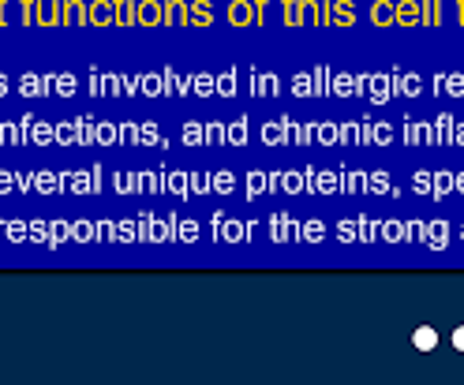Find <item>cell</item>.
<instances>
[{
    "label": "cell",
    "mask_w": 464,
    "mask_h": 385,
    "mask_svg": "<svg viewBox=\"0 0 464 385\" xmlns=\"http://www.w3.org/2000/svg\"><path fill=\"white\" fill-rule=\"evenodd\" d=\"M52 90V79L49 75H23L19 79V94L23 98H45Z\"/></svg>",
    "instance_id": "6da1fadb"
},
{
    "label": "cell",
    "mask_w": 464,
    "mask_h": 385,
    "mask_svg": "<svg viewBox=\"0 0 464 385\" xmlns=\"http://www.w3.org/2000/svg\"><path fill=\"white\" fill-rule=\"evenodd\" d=\"M165 23V4L157 0H139V26H157Z\"/></svg>",
    "instance_id": "7a4b0ae2"
},
{
    "label": "cell",
    "mask_w": 464,
    "mask_h": 385,
    "mask_svg": "<svg viewBox=\"0 0 464 385\" xmlns=\"http://www.w3.org/2000/svg\"><path fill=\"white\" fill-rule=\"evenodd\" d=\"M229 23L232 26H251L255 23V4H251V0H232L229 4Z\"/></svg>",
    "instance_id": "3957f363"
},
{
    "label": "cell",
    "mask_w": 464,
    "mask_h": 385,
    "mask_svg": "<svg viewBox=\"0 0 464 385\" xmlns=\"http://www.w3.org/2000/svg\"><path fill=\"white\" fill-rule=\"evenodd\" d=\"M64 23L68 26L90 23V4H83V0H64Z\"/></svg>",
    "instance_id": "277c9868"
},
{
    "label": "cell",
    "mask_w": 464,
    "mask_h": 385,
    "mask_svg": "<svg viewBox=\"0 0 464 385\" xmlns=\"http://www.w3.org/2000/svg\"><path fill=\"white\" fill-rule=\"evenodd\" d=\"M188 23L191 26H210V23H214V4H210V0H195V4H188Z\"/></svg>",
    "instance_id": "5b68a950"
},
{
    "label": "cell",
    "mask_w": 464,
    "mask_h": 385,
    "mask_svg": "<svg viewBox=\"0 0 464 385\" xmlns=\"http://www.w3.org/2000/svg\"><path fill=\"white\" fill-rule=\"evenodd\" d=\"M370 23H375V26L397 23V4H390V0H375V4H370Z\"/></svg>",
    "instance_id": "8992f818"
},
{
    "label": "cell",
    "mask_w": 464,
    "mask_h": 385,
    "mask_svg": "<svg viewBox=\"0 0 464 385\" xmlns=\"http://www.w3.org/2000/svg\"><path fill=\"white\" fill-rule=\"evenodd\" d=\"M90 23H94V26H109V23H116V8H113V0H98V4H90Z\"/></svg>",
    "instance_id": "52a82bcc"
},
{
    "label": "cell",
    "mask_w": 464,
    "mask_h": 385,
    "mask_svg": "<svg viewBox=\"0 0 464 385\" xmlns=\"http://www.w3.org/2000/svg\"><path fill=\"white\" fill-rule=\"evenodd\" d=\"M113 8H116V23H120V26H135L139 23V4H135V0H113Z\"/></svg>",
    "instance_id": "ba28073f"
},
{
    "label": "cell",
    "mask_w": 464,
    "mask_h": 385,
    "mask_svg": "<svg viewBox=\"0 0 464 385\" xmlns=\"http://www.w3.org/2000/svg\"><path fill=\"white\" fill-rule=\"evenodd\" d=\"M57 23H64V0L42 4V16H38V26H57Z\"/></svg>",
    "instance_id": "9c48e42d"
},
{
    "label": "cell",
    "mask_w": 464,
    "mask_h": 385,
    "mask_svg": "<svg viewBox=\"0 0 464 385\" xmlns=\"http://www.w3.org/2000/svg\"><path fill=\"white\" fill-rule=\"evenodd\" d=\"M165 23L183 26L188 23V4H183V0H165Z\"/></svg>",
    "instance_id": "30bf717a"
},
{
    "label": "cell",
    "mask_w": 464,
    "mask_h": 385,
    "mask_svg": "<svg viewBox=\"0 0 464 385\" xmlns=\"http://www.w3.org/2000/svg\"><path fill=\"white\" fill-rule=\"evenodd\" d=\"M334 23L337 26H352L356 23V4H352V0H334Z\"/></svg>",
    "instance_id": "8fae6325"
},
{
    "label": "cell",
    "mask_w": 464,
    "mask_h": 385,
    "mask_svg": "<svg viewBox=\"0 0 464 385\" xmlns=\"http://www.w3.org/2000/svg\"><path fill=\"white\" fill-rule=\"evenodd\" d=\"M38 16H42V0H19V19L26 26H38Z\"/></svg>",
    "instance_id": "7c38bea8"
},
{
    "label": "cell",
    "mask_w": 464,
    "mask_h": 385,
    "mask_svg": "<svg viewBox=\"0 0 464 385\" xmlns=\"http://www.w3.org/2000/svg\"><path fill=\"white\" fill-rule=\"evenodd\" d=\"M34 191L57 195V191H60V176H52V172H38V176H34Z\"/></svg>",
    "instance_id": "4fadbf2b"
},
{
    "label": "cell",
    "mask_w": 464,
    "mask_h": 385,
    "mask_svg": "<svg viewBox=\"0 0 464 385\" xmlns=\"http://www.w3.org/2000/svg\"><path fill=\"white\" fill-rule=\"evenodd\" d=\"M68 236H72V224L68 221H49V247H60Z\"/></svg>",
    "instance_id": "5bb4252c"
},
{
    "label": "cell",
    "mask_w": 464,
    "mask_h": 385,
    "mask_svg": "<svg viewBox=\"0 0 464 385\" xmlns=\"http://www.w3.org/2000/svg\"><path fill=\"white\" fill-rule=\"evenodd\" d=\"M30 142H34V146H49V142H57V127H52V124H34Z\"/></svg>",
    "instance_id": "9a60e30c"
},
{
    "label": "cell",
    "mask_w": 464,
    "mask_h": 385,
    "mask_svg": "<svg viewBox=\"0 0 464 385\" xmlns=\"http://www.w3.org/2000/svg\"><path fill=\"white\" fill-rule=\"evenodd\" d=\"M397 23H419V4L416 0H401V4H397Z\"/></svg>",
    "instance_id": "2e32d148"
},
{
    "label": "cell",
    "mask_w": 464,
    "mask_h": 385,
    "mask_svg": "<svg viewBox=\"0 0 464 385\" xmlns=\"http://www.w3.org/2000/svg\"><path fill=\"white\" fill-rule=\"evenodd\" d=\"M8 240H11V243L30 240V221H8Z\"/></svg>",
    "instance_id": "e0dca14e"
},
{
    "label": "cell",
    "mask_w": 464,
    "mask_h": 385,
    "mask_svg": "<svg viewBox=\"0 0 464 385\" xmlns=\"http://www.w3.org/2000/svg\"><path fill=\"white\" fill-rule=\"evenodd\" d=\"M434 344H438V333L427 329V326H419V329H416V348H419V352H431Z\"/></svg>",
    "instance_id": "ac0fdd59"
},
{
    "label": "cell",
    "mask_w": 464,
    "mask_h": 385,
    "mask_svg": "<svg viewBox=\"0 0 464 385\" xmlns=\"http://www.w3.org/2000/svg\"><path fill=\"white\" fill-rule=\"evenodd\" d=\"M52 94L72 98L75 94V75H57V79H52Z\"/></svg>",
    "instance_id": "d6986e66"
},
{
    "label": "cell",
    "mask_w": 464,
    "mask_h": 385,
    "mask_svg": "<svg viewBox=\"0 0 464 385\" xmlns=\"http://www.w3.org/2000/svg\"><path fill=\"white\" fill-rule=\"evenodd\" d=\"M419 19L423 23H431V26H438V0H423V4H419Z\"/></svg>",
    "instance_id": "ffe728a7"
},
{
    "label": "cell",
    "mask_w": 464,
    "mask_h": 385,
    "mask_svg": "<svg viewBox=\"0 0 464 385\" xmlns=\"http://www.w3.org/2000/svg\"><path fill=\"white\" fill-rule=\"evenodd\" d=\"M139 90H142V94H150V98H157V94L165 90V79H162V75H147V79L139 83Z\"/></svg>",
    "instance_id": "44dd1931"
},
{
    "label": "cell",
    "mask_w": 464,
    "mask_h": 385,
    "mask_svg": "<svg viewBox=\"0 0 464 385\" xmlns=\"http://www.w3.org/2000/svg\"><path fill=\"white\" fill-rule=\"evenodd\" d=\"M30 243H45L49 247V224L45 221H30Z\"/></svg>",
    "instance_id": "7402d4cb"
},
{
    "label": "cell",
    "mask_w": 464,
    "mask_h": 385,
    "mask_svg": "<svg viewBox=\"0 0 464 385\" xmlns=\"http://www.w3.org/2000/svg\"><path fill=\"white\" fill-rule=\"evenodd\" d=\"M57 142H60V146H72V142H79V131H75L72 124H57Z\"/></svg>",
    "instance_id": "603a6c76"
},
{
    "label": "cell",
    "mask_w": 464,
    "mask_h": 385,
    "mask_svg": "<svg viewBox=\"0 0 464 385\" xmlns=\"http://www.w3.org/2000/svg\"><path fill=\"white\" fill-rule=\"evenodd\" d=\"M183 142H188V146H198V142H206V127H198V124H188V131H183Z\"/></svg>",
    "instance_id": "cb8c5ba5"
},
{
    "label": "cell",
    "mask_w": 464,
    "mask_h": 385,
    "mask_svg": "<svg viewBox=\"0 0 464 385\" xmlns=\"http://www.w3.org/2000/svg\"><path fill=\"white\" fill-rule=\"evenodd\" d=\"M217 232L225 236V240H244V229H240V221H225Z\"/></svg>",
    "instance_id": "d4e9b609"
},
{
    "label": "cell",
    "mask_w": 464,
    "mask_h": 385,
    "mask_svg": "<svg viewBox=\"0 0 464 385\" xmlns=\"http://www.w3.org/2000/svg\"><path fill=\"white\" fill-rule=\"evenodd\" d=\"M23 142H30V135L19 124H8V146H23Z\"/></svg>",
    "instance_id": "484cf974"
},
{
    "label": "cell",
    "mask_w": 464,
    "mask_h": 385,
    "mask_svg": "<svg viewBox=\"0 0 464 385\" xmlns=\"http://www.w3.org/2000/svg\"><path fill=\"white\" fill-rule=\"evenodd\" d=\"M72 236H75V240H94V229H90V221H75Z\"/></svg>",
    "instance_id": "4316f807"
},
{
    "label": "cell",
    "mask_w": 464,
    "mask_h": 385,
    "mask_svg": "<svg viewBox=\"0 0 464 385\" xmlns=\"http://www.w3.org/2000/svg\"><path fill=\"white\" fill-rule=\"evenodd\" d=\"M229 142H236V146H244V142H247V124H244V120H236V124H232Z\"/></svg>",
    "instance_id": "83f0119b"
},
{
    "label": "cell",
    "mask_w": 464,
    "mask_h": 385,
    "mask_svg": "<svg viewBox=\"0 0 464 385\" xmlns=\"http://www.w3.org/2000/svg\"><path fill=\"white\" fill-rule=\"evenodd\" d=\"M195 90H198V94H214L217 83H214L210 75H195Z\"/></svg>",
    "instance_id": "f1b7e54d"
},
{
    "label": "cell",
    "mask_w": 464,
    "mask_h": 385,
    "mask_svg": "<svg viewBox=\"0 0 464 385\" xmlns=\"http://www.w3.org/2000/svg\"><path fill=\"white\" fill-rule=\"evenodd\" d=\"M217 90H221V94H236V75L225 71V75L217 79Z\"/></svg>",
    "instance_id": "f546056e"
},
{
    "label": "cell",
    "mask_w": 464,
    "mask_h": 385,
    "mask_svg": "<svg viewBox=\"0 0 464 385\" xmlns=\"http://www.w3.org/2000/svg\"><path fill=\"white\" fill-rule=\"evenodd\" d=\"M75 131H79V142H94V139H98V135H94V124H90V120H79Z\"/></svg>",
    "instance_id": "4dcf8cb0"
},
{
    "label": "cell",
    "mask_w": 464,
    "mask_h": 385,
    "mask_svg": "<svg viewBox=\"0 0 464 385\" xmlns=\"http://www.w3.org/2000/svg\"><path fill=\"white\" fill-rule=\"evenodd\" d=\"M11 191H16V176L8 168H0V195H11Z\"/></svg>",
    "instance_id": "1f68e13d"
},
{
    "label": "cell",
    "mask_w": 464,
    "mask_h": 385,
    "mask_svg": "<svg viewBox=\"0 0 464 385\" xmlns=\"http://www.w3.org/2000/svg\"><path fill=\"white\" fill-rule=\"evenodd\" d=\"M120 139V131H116L113 124H105V127H98V142H116Z\"/></svg>",
    "instance_id": "d6a6232c"
},
{
    "label": "cell",
    "mask_w": 464,
    "mask_h": 385,
    "mask_svg": "<svg viewBox=\"0 0 464 385\" xmlns=\"http://www.w3.org/2000/svg\"><path fill=\"white\" fill-rule=\"evenodd\" d=\"M266 183H270L266 176H259V172H251V180H247V191H251V195H259L262 188H266Z\"/></svg>",
    "instance_id": "836d02e7"
},
{
    "label": "cell",
    "mask_w": 464,
    "mask_h": 385,
    "mask_svg": "<svg viewBox=\"0 0 464 385\" xmlns=\"http://www.w3.org/2000/svg\"><path fill=\"white\" fill-rule=\"evenodd\" d=\"M16 188L19 191H34V176H30V172H16Z\"/></svg>",
    "instance_id": "e575fe53"
},
{
    "label": "cell",
    "mask_w": 464,
    "mask_h": 385,
    "mask_svg": "<svg viewBox=\"0 0 464 385\" xmlns=\"http://www.w3.org/2000/svg\"><path fill=\"white\" fill-rule=\"evenodd\" d=\"M176 236H180V240H195V236H198V229H195V221H183Z\"/></svg>",
    "instance_id": "d590c367"
},
{
    "label": "cell",
    "mask_w": 464,
    "mask_h": 385,
    "mask_svg": "<svg viewBox=\"0 0 464 385\" xmlns=\"http://www.w3.org/2000/svg\"><path fill=\"white\" fill-rule=\"evenodd\" d=\"M303 240H322V224H318V221H311L307 229H303Z\"/></svg>",
    "instance_id": "8d00e7d4"
},
{
    "label": "cell",
    "mask_w": 464,
    "mask_h": 385,
    "mask_svg": "<svg viewBox=\"0 0 464 385\" xmlns=\"http://www.w3.org/2000/svg\"><path fill=\"white\" fill-rule=\"evenodd\" d=\"M285 188H288V191H300V188H303V176H300V172H288V176H285Z\"/></svg>",
    "instance_id": "74e56055"
},
{
    "label": "cell",
    "mask_w": 464,
    "mask_h": 385,
    "mask_svg": "<svg viewBox=\"0 0 464 385\" xmlns=\"http://www.w3.org/2000/svg\"><path fill=\"white\" fill-rule=\"evenodd\" d=\"M11 19H16V16H11V4H8V0H0V26H8Z\"/></svg>",
    "instance_id": "f35d334b"
},
{
    "label": "cell",
    "mask_w": 464,
    "mask_h": 385,
    "mask_svg": "<svg viewBox=\"0 0 464 385\" xmlns=\"http://www.w3.org/2000/svg\"><path fill=\"white\" fill-rule=\"evenodd\" d=\"M169 188L183 195V191H188V176H172V180H169Z\"/></svg>",
    "instance_id": "ab89813d"
},
{
    "label": "cell",
    "mask_w": 464,
    "mask_h": 385,
    "mask_svg": "<svg viewBox=\"0 0 464 385\" xmlns=\"http://www.w3.org/2000/svg\"><path fill=\"white\" fill-rule=\"evenodd\" d=\"M266 142H270V146L281 142V127H277V124H270V127H266Z\"/></svg>",
    "instance_id": "60d3db41"
},
{
    "label": "cell",
    "mask_w": 464,
    "mask_h": 385,
    "mask_svg": "<svg viewBox=\"0 0 464 385\" xmlns=\"http://www.w3.org/2000/svg\"><path fill=\"white\" fill-rule=\"evenodd\" d=\"M311 183H318L322 191H334V188H337V180H334V176H318V180H311Z\"/></svg>",
    "instance_id": "b9f144b4"
},
{
    "label": "cell",
    "mask_w": 464,
    "mask_h": 385,
    "mask_svg": "<svg viewBox=\"0 0 464 385\" xmlns=\"http://www.w3.org/2000/svg\"><path fill=\"white\" fill-rule=\"evenodd\" d=\"M131 236H135V229H131V221H124L120 229H116V240H131Z\"/></svg>",
    "instance_id": "7bdbcfd3"
},
{
    "label": "cell",
    "mask_w": 464,
    "mask_h": 385,
    "mask_svg": "<svg viewBox=\"0 0 464 385\" xmlns=\"http://www.w3.org/2000/svg\"><path fill=\"white\" fill-rule=\"evenodd\" d=\"M318 139H322V142H337V127H322V131H318Z\"/></svg>",
    "instance_id": "ee69618b"
},
{
    "label": "cell",
    "mask_w": 464,
    "mask_h": 385,
    "mask_svg": "<svg viewBox=\"0 0 464 385\" xmlns=\"http://www.w3.org/2000/svg\"><path fill=\"white\" fill-rule=\"evenodd\" d=\"M206 139H210V142H225V131L214 124V127H206Z\"/></svg>",
    "instance_id": "f6af8a7d"
},
{
    "label": "cell",
    "mask_w": 464,
    "mask_h": 385,
    "mask_svg": "<svg viewBox=\"0 0 464 385\" xmlns=\"http://www.w3.org/2000/svg\"><path fill=\"white\" fill-rule=\"evenodd\" d=\"M214 188H221V191H229V188H232V176H229V172H221V176L214 180Z\"/></svg>",
    "instance_id": "bcb514c9"
},
{
    "label": "cell",
    "mask_w": 464,
    "mask_h": 385,
    "mask_svg": "<svg viewBox=\"0 0 464 385\" xmlns=\"http://www.w3.org/2000/svg\"><path fill=\"white\" fill-rule=\"evenodd\" d=\"M116 188H120V191H131V188H135V180H131L128 172H124V176H116Z\"/></svg>",
    "instance_id": "7dc6e473"
},
{
    "label": "cell",
    "mask_w": 464,
    "mask_h": 385,
    "mask_svg": "<svg viewBox=\"0 0 464 385\" xmlns=\"http://www.w3.org/2000/svg\"><path fill=\"white\" fill-rule=\"evenodd\" d=\"M120 139H124V142H135L139 131H135V127H120Z\"/></svg>",
    "instance_id": "c3c4849f"
},
{
    "label": "cell",
    "mask_w": 464,
    "mask_h": 385,
    "mask_svg": "<svg viewBox=\"0 0 464 385\" xmlns=\"http://www.w3.org/2000/svg\"><path fill=\"white\" fill-rule=\"evenodd\" d=\"M139 188H142V191H154V188H157V180H154V176H142V180H139Z\"/></svg>",
    "instance_id": "681fc988"
},
{
    "label": "cell",
    "mask_w": 464,
    "mask_h": 385,
    "mask_svg": "<svg viewBox=\"0 0 464 385\" xmlns=\"http://www.w3.org/2000/svg\"><path fill=\"white\" fill-rule=\"evenodd\" d=\"M337 236H341V240H352V236H356V229H349V224H341V229H337Z\"/></svg>",
    "instance_id": "f907efd6"
},
{
    "label": "cell",
    "mask_w": 464,
    "mask_h": 385,
    "mask_svg": "<svg viewBox=\"0 0 464 385\" xmlns=\"http://www.w3.org/2000/svg\"><path fill=\"white\" fill-rule=\"evenodd\" d=\"M191 183H195V191H206V188H210V180H206V176H195Z\"/></svg>",
    "instance_id": "816d5d0a"
},
{
    "label": "cell",
    "mask_w": 464,
    "mask_h": 385,
    "mask_svg": "<svg viewBox=\"0 0 464 385\" xmlns=\"http://www.w3.org/2000/svg\"><path fill=\"white\" fill-rule=\"evenodd\" d=\"M8 90H11V83H8V75H0V98H8Z\"/></svg>",
    "instance_id": "f5cc1de1"
},
{
    "label": "cell",
    "mask_w": 464,
    "mask_h": 385,
    "mask_svg": "<svg viewBox=\"0 0 464 385\" xmlns=\"http://www.w3.org/2000/svg\"><path fill=\"white\" fill-rule=\"evenodd\" d=\"M8 240V221H0V243Z\"/></svg>",
    "instance_id": "db71d44e"
},
{
    "label": "cell",
    "mask_w": 464,
    "mask_h": 385,
    "mask_svg": "<svg viewBox=\"0 0 464 385\" xmlns=\"http://www.w3.org/2000/svg\"><path fill=\"white\" fill-rule=\"evenodd\" d=\"M453 340H457V348L464 352V329H457V337H453Z\"/></svg>",
    "instance_id": "11a10c76"
},
{
    "label": "cell",
    "mask_w": 464,
    "mask_h": 385,
    "mask_svg": "<svg viewBox=\"0 0 464 385\" xmlns=\"http://www.w3.org/2000/svg\"><path fill=\"white\" fill-rule=\"evenodd\" d=\"M8 142V124H0V146Z\"/></svg>",
    "instance_id": "9f6ffc18"
}]
</instances>
